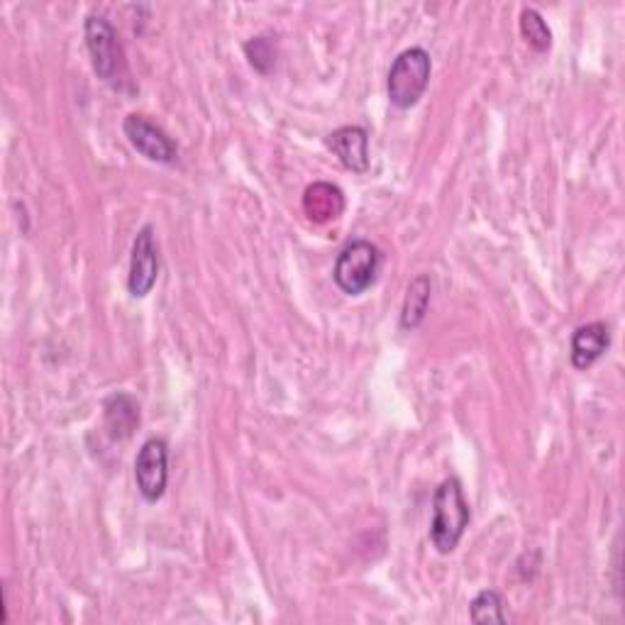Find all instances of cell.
I'll use <instances>...</instances> for the list:
<instances>
[{
  "mask_svg": "<svg viewBox=\"0 0 625 625\" xmlns=\"http://www.w3.org/2000/svg\"><path fill=\"white\" fill-rule=\"evenodd\" d=\"M245 54L249 59V64L264 76L271 74L276 66V44L271 38H267V34H257V38H252L245 44Z\"/></svg>",
  "mask_w": 625,
  "mask_h": 625,
  "instance_id": "9a60e30c",
  "label": "cell"
},
{
  "mask_svg": "<svg viewBox=\"0 0 625 625\" xmlns=\"http://www.w3.org/2000/svg\"><path fill=\"white\" fill-rule=\"evenodd\" d=\"M430 71H432V62L423 47H411V50L401 52L396 57V62L391 64L389 71V81H387L389 101L396 107H401V111L413 107L420 99H423L430 81Z\"/></svg>",
  "mask_w": 625,
  "mask_h": 625,
  "instance_id": "3957f363",
  "label": "cell"
},
{
  "mask_svg": "<svg viewBox=\"0 0 625 625\" xmlns=\"http://www.w3.org/2000/svg\"><path fill=\"white\" fill-rule=\"evenodd\" d=\"M170 479V448L162 438H150L142 444L135 460V482L144 501L156 503L166 491Z\"/></svg>",
  "mask_w": 625,
  "mask_h": 625,
  "instance_id": "5b68a950",
  "label": "cell"
},
{
  "mask_svg": "<svg viewBox=\"0 0 625 625\" xmlns=\"http://www.w3.org/2000/svg\"><path fill=\"white\" fill-rule=\"evenodd\" d=\"M105 426L115 440L130 438L140 426V406L130 393H115L105 401Z\"/></svg>",
  "mask_w": 625,
  "mask_h": 625,
  "instance_id": "8fae6325",
  "label": "cell"
},
{
  "mask_svg": "<svg viewBox=\"0 0 625 625\" xmlns=\"http://www.w3.org/2000/svg\"><path fill=\"white\" fill-rule=\"evenodd\" d=\"M469 525V503L464 499L462 484L457 479H444L432 496V523H430V540L440 555L460 545L464 535V527Z\"/></svg>",
  "mask_w": 625,
  "mask_h": 625,
  "instance_id": "6da1fadb",
  "label": "cell"
},
{
  "mask_svg": "<svg viewBox=\"0 0 625 625\" xmlns=\"http://www.w3.org/2000/svg\"><path fill=\"white\" fill-rule=\"evenodd\" d=\"M83 32H86V47L93 62V71L113 91L123 93L130 83V74L123 44H120L115 28L103 16H89Z\"/></svg>",
  "mask_w": 625,
  "mask_h": 625,
  "instance_id": "7a4b0ae2",
  "label": "cell"
},
{
  "mask_svg": "<svg viewBox=\"0 0 625 625\" xmlns=\"http://www.w3.org/2000/svg\"><path fill=\"white\" fill-rule=\"evenodd\" d=\"M469 616H472L474 623H496V625L506 623V616H503V601L499 592L486 588V592L477 594L472 604H469Z\"/></svg>",
  "mask_w": 625,
  "mask_h": 625,
  "instance_id": "5bb4252c",
  "label": "cell"
},
{
  "mask_svg": "<svg viewBox=\"0 0 625 625\" xmlns=\"http://www.w3.org/2000/svg\"><path fill=\"white\" fill-rule=\"evenodd\" d=\"M611 345V330L606 322H588L572 335V365L574 369H588L601 359Z\"/></svg>",
  "mask_w": 625,
  "mask_h": 625,
  "instance_id": "9c48e42d",
  "label": "cell"
},
{
  "mask_svg": "<svg viewBox=\"0 0 625 625\" xmlns=\"http://www.w3.org/2000/svg\"><path fill=\"white\" fill-rule=\"evenodd\" d=\"M304 211L312 223H328L345 211V196L332 184H312L306 188Z\"/></svg>",
  "mask_w": 625,
  "mask_h": 625,
  "instance_id": "30bf717a",
  "label": "cell"
},
{
  "mask_svg": "<svg viewBox=\"0 0 625 625\" xmlns=\"http://www.w3.org/2000/svg\"><path fill=\"white\" fill-rule=\"evenodd\" d=\"M123 132L127 142L144 156V160L156 164H174L178 160V150L172 137L166 135L162 127L150 123L144 115L137 113L127 115L123 123Z\"/></svg>",
  "mask_w": 625,
  "mask_h": 625,
  "instance_id": "8992f818",
  "label": "cell"
},
{
  "mask_svg": "<svg viewBox=\"0 0 625 625\" xmlns=\"http://www.w3.org/2000/svg\"><path fill=\"white\" fill-rule=\"evenodd\" d=\"M521 34L535 52H550L552 32L547 28L545 18L535 8H523L521 13Z\"/></svg>",
  "mask_w": 625,
  "mask_h": 625,
  "instance_id": "4fadbf2b",
  "label": "cell"
},
{
  "mask_svg": "<svg viewBox=\"0 0 625 625\" xmlns=\"http://www.w3.org/2000/svg\"><path fill=\"white\" fill-rule=\"evenodd\" d=\"M430 294H432V281L426 274H418L416 279L408 284L403 308H401V328L403 330H416L420 322H423L428 306H430Z\"/></svg>",
  "mask_w": 625,
  "mask_h": 625,
  "instance_id": "7c38bea8",
  "label": "cell"
},
{
  "mask_svg": "<svg viewBox=\"0 0 625 625\" xmlns=\"http://www.w3.org/2000/svg\"><path fill=\"white\" fill-rule=\"evenodd\" d=\"M328 150L338 156L350 172L365 174L369 170V137L359 125H345L326 137Z\"/></svg>",
  "mask_w": 625,
  "mask_h": 625,
  "instance_id": "ba28073f",
  "label": "cell"
},
{
  "mask_svg": "<svg viewBox=\"0 0 625 625\" xmlns=\"http://www.w3.org/2000/svg\"><path fill=\"white\" fill-rule=\"evenodd\" d=\"M156 276H160V249L154 243V227L144 225L137 233L135 243H132V257H130V276H127V288L135 298L147 296Z\"/></svg>",
  "mask_w": 625,
  "mask_h": 625,
  "instance_id": "52a82bcc",
  "label": "cell"
},
{
  "mask_svg": "<svg viewBox=\"0 0 625 625\" xmlns=\"http://www.w3.org/2000/svg\"><path fill=\"white\" fill-rule=\"evenodd\" d=\"M381 269V252L377 245L367 243V239H352L350 245H345L335 262L332 279L338 288L347 296H359L377 281Z\"/></svg>",
  "mask_w": 625,
  "mask_h": 625,
  "instance_id": "277c9868",
  "label": "cell"
}]
</instances>
